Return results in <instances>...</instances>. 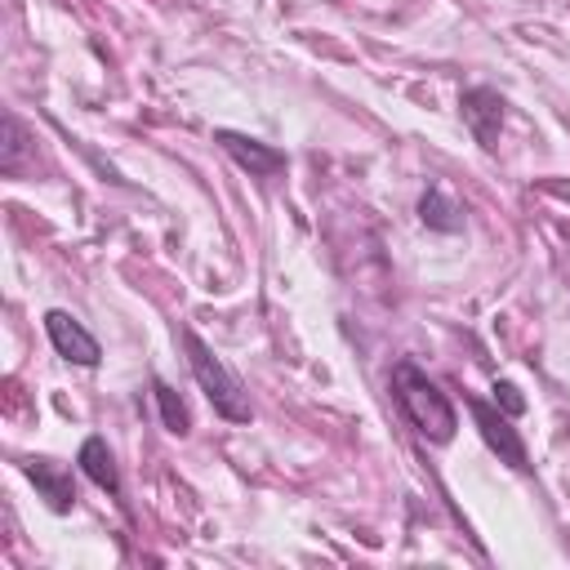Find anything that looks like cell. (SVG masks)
<instances>
[{"mask_svg":"<svg viewBox=\"0 0 570 570\" xmlns=\"http://www.w3.org/2000/svg\"><path fill=\"white\" fill-rule=\"evenodd\" d=\"M183 347H187V365H191L200 392L209 396V405H214L223 419H232V423H249V392H245V383L223 365V356H214L191 330H183Z\"/></svg>","mask_w":570,"mask_h":570,"instance_id":"7a4b0ae2","label":"cell"},{"mask_svg":"<svg viewBox=\"0 0 570 570\" xmlns=\"http://www.w3.org/2000/svg\"><path fill=\"white\" fill-rule=\"evenodd\" d=\"M468 410H472V419H476V428H481L485 445H490L503 463H512L517 472H525V468H530V454H525V441L517 436V428L508 423V414H499V410H494V405H485L481 396H468Z\"/></svg>","mask_w":570,"mask_h":570,"instance_id":"3957f363","label":"cell"},{"mask_svg":"<svg viewBox=\"0 0 570 570\" xmlns=\"http://www.w3.org/2000/svg\"><path fill=\"white\" fill-rule=\"evenodd\" d=\"M80 472H85L98 490L120 494V472H116V459H111V450H107L102 436H89V441L80 445Z\"/></svg>","mask_w":570,"mask_h":570,"instance_id":"ba28073f","label":"cell"},{"mask_svg":"<svg viewBox=\"0 0 570 570\" xmlns=\"http://www.w3.org/2000/svg\"><path fill=\"white\" fill-rule=\"evenodd\" d=\"M214 142H218L240 169H249V178H272V174L285 169V151L258 142V138H245V134H236V129H218Z\"/></svg>","mask_w":570,"mask_h":570,"instance_id":"5b68a950","label":"cell"},{"mask_svg":"<svg viewBox=\"0 0 570 570\" xmlns=\"http://www.w3.org/2000/svg\"><path fill=\"white\" fill-rule=\"evenodd\" d=\"M392 392H396V405L405 410V419L414 423L419 436H428L432 445H445V441L454 436L459 419H454L450 396H445L428 374H419L410 361H401V365L392 370Z\"/></svg>","mask_w":570,"mask_h":570,"instance_id":"6da1fadb","label":"cell"},{"mask_svg":"<svg viewBox=\"0 0 570 570\" xmlns=\"http://www.w3.org/2000/svg\"><path fill=\"white\" fill-rule=\"evenodd\" d=\"M151 392H156V405H160V419H165V428L183 436V432L191 428V414H187V405L178 401V392H174V387H165V383H151Z\"/></svg>","mask_w":570,"mask_h":570,"instance_id":"8fae6325","label":"cell"},{"mask_svg":"<svg viewBox=\"0 0 570 570\" xmlns=\"http://www.w3.org/2000/svg\"><path fill=\"white\" fill-rule=\"evenodd\" d=\"M419 218H423V227H432V232H459V227H463V209H459L441 187H428V191H423Z\"/></svg>","mask_w":570,"mask_h":570,"instance_id":"9c48e42d","label":"cell"},{"mask_svg":"<svg viewBox=\"0 0 570 570\" xmlns=\"http://www.w3.org/2000/svg\"><path fill=\"white\" fill-rule=\"evenodd\" d=\"M45 334H49V343H53V352L62 356V361H71V365H98V338L71 316V312H45Z\"/></svg>","mask_w":570,"mask_h":570,"instance_id":"277c9868","label":"cell"},{"mask_svg":"<svg viewBox=\"0 0 570 570\" xmlns=\"http://www.w3.org/2000/svg\"><path fill=\"white\" fill-rule=\"evenodd\" d=\"M459 107H463V120L476 134V142L494 147L499 142V125H503V98L494 89H468Z\"/></svg>","mask_w":570,"mask_h":570,"instance_id":"52a82bcc","label":"cell"},{"mask_svg":"<svg viewBox=\"0 0 570 570\" xmlns=\"http://www.w3.org/2000/svg\"><path fill=\"white\" fill-rule=\"evenodd\" d=\"M22 151H27V129L18 116H4V147H0V169L18 174L22 169Z\"/></svg>","mask_w":570,"mask_h":570,"instance_id":"30bf717a","label":"cell"},{"mask_svg":"<svg viewBox=\"0 0 570 570\" xmlns=\"http://www.w3.org/2000/svg\"><path fill=\"white\" fill-rule=\"evenodd\" d=\"M22 472L31 476V485L40 490V499L53 508V512H71L76 508V481L62 463H49V459H27Z\"/></svg>","mask_w":570,"mask_h":570,"instance_id":"8992f818","label":"cell"},{"mask_svg":"<svg viewBox=\"0 0 570 570\" xmlns=\"http://www.w3.org/2000/svg\"><path fill=\"white\" fill-rule=\"evenodd\" d=\"M494 401H503L508 414H521V410H525V401H521V392H517L512 383H494Z\"/></svg>","mask_w":570,"mask_h":570,"instance_id":"7c38bea8","label":"cell"}]
</instances>
